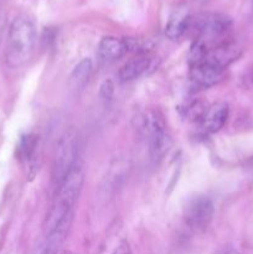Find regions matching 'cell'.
Returning a JSON list of instances; mask_svg holds the SVG:
<instances>
[{
	"mask_svg": "<svg viewBox=\"0 0 253 254\" xmlns=\"http://www.w3.org/2000/svg\"><path fill=\"white\" fill-rule=\"evenodd\" d=\"M37 31L35 22L26 15L17 16L9 29L5 60L11 68L24 66L35 51Z\"/></svg>",
	"mask_w": 253,
	"mask_h": 254,
	"instance_id": "1",
	"label": "cell"
},
{
	"mask_svg": "<svg viewBox=\"0 0 253 254\" xmlns=\"http://www.w3.org/2000/svg\"><path fill=\"white\" fill-rule=\"evenodd\" d=\"M84 181V171L79 163L72 168L62 180V183L57 186V195L55 198L50 215L47 217L46 226H51L54 223L60 222L67 216L74 215V206L81 195L82 186Z\"/></svg>",
	"mask_w": 253,
	"mask_h": 254,
	"instance_id": "2",
	"label": "cell"
},
{
	"mask_svg": "<svg viewBox=\"0 0 253 254\" xmlns=\"http://www.w3.org/2000/svg\"><path fill=\"white\" fill-rule=\"evenodd\" d=\"M138 130L146 141L151 160L159 161L169 150L170 138L164 116L158 109H146L138 117Z\"/></svg>",
	"mask_w": 253,
	"mask_h": 254,
	"instance_id": "3",
	"label": "cell"
},
{
	"mask_svg": "<svg viewBox=\"0 0 253 254\" xmlns=\"http://www.w3.org/2000/svg\"><path fill=\"white\" fill-rule=\"evenodd\" d=\"M78 155V141L73 133H67L60 140L55 155L54 168H52V179L56 186L62 183L67 174L72 170L77 161Z\"/></svg>",
	"mask_w": 253,
	"mask_h": 254,
	"instance_id": "4",
	"label": "cell"
},
{
	"mask_svg": "<svg viewBox=\"0 0 253 254\" xmlns=\"http://www.w3.org/2000/svg\"><path fill=\"white\" fill-rule=\"evenodd\" d=\"M193 26L198 35L197 39L210 45L215 40L227 35L232 27V20L221 12H207L200 15L196 19Z\"/></svg>",
	"mask_w": 253,
	"mask_h": 254,
	"instance_id": "5",
	"label": "cell"
},
{
	"mask_svg": "<svg viewBox=\"0 0 253 254\" xmlns=\"http://www.w3.org/2000/svg\"><path fill=\"white\" fill-rule=\"evenodd\" d=\"M213 203L206 196H196L186 203L184 218L186 225L195 231H202L210 225L213 217Z\"/></svg>",
	"mask_w": 253,
	"mask_h": 254,
	"instance_id": "6",
	"label": "cell"
},
{
	"mask_svg": "<svg viewBox=\"0 0 253 254\" xmlns=\"http://www.w3.org/2000/svg\"><path fill=\"white\" fill-rule=\"evenodd\" d=\"M223 71L225 69L220 68L216 64L203 61L201 64L190 66V78L196 86L207 88L222 81Z\"/></svg>",
	"mask_w": 253,
	"mask_h": 254,
	"instance_id": "7",
	"label": "cell"
},
{
	"mask_svg": "<svg viewBox=\"0 0 253 254\" xmlns=\"http://www.w3.org/2000/svg\"><path fill=\"white\" fill-rule=\"evenodd\" d=\"M151 66V59L148 55L138 54L126 61L119 69V81L121 82H130L134 79L143 76Z\"/></svg>",
	"mask_w": 253,
	"mask_h": 254,
	"instance_id": "8",
	"label": "cell"
},
{
	"mask_svg": "<svg viewBox=\"0 0 253 254\" xmlns=\"http://www.w3.org/2000/svg\"><path fill=\"white\" fill-rule=\"evenodd\" d=\"M228 118V106L223 102L216 103L206 109L202 117V127L207 133H217L225 126Z\"/></svg>",
	"mask_w": 253,
	"mask_h": 254,
	"instance_id": "9",
	"label": "cell"
},
{
	"mask_svg": "<svg viewBox=\"0 0 253 254\" xmlns=\"http://www.w3.org/2000/svg\"><path fill=\"white\" fill-rule=\"evenodd\" d=\"M128 52V45L126 40L114 36H106L98 45V56L107 62L116 61Z\"/></svg>",
	"mask_w": 253,
	"mask_h": 254,
	"instance_id": "10",
	"label": "cell"
},
{
	"mask_svg": "<svg viewBox=\"0 0 253 254\" xmlns=\"http://www.w3.org/2000/svg\"><path fill=\"white\" fill-rule=\"evenodd\" d=\"M191 16L185 7H178L169 17L165 27V35L170 40H178L190 27Z\"/></svg>",
	"mask_w": 253,
	"mask_h": 254,
	"instance_id": "11",
	"label": "cell"
},
{
	"mask_svg": "<svg viewBox=\"0 0 253 254\" xmlns=\"http://www.w3.org/2000/svg\"><path fill=\"white\" fill-rule=\"evenodd\" d=\"M93 64L89 59H83L78 62L74 67L73 72L71 74V86L74 89H82L88 82L89 77L92 74Z\"/></svg>",
	"mask_w": 253,
	"mask_h": 254,
	"instance_id": "12",
	"label": "cell"
},
{
	"mask_svg": "<svg viewBox=\"0 0 253 254\" xmlns=\"http://www.w3.org/2000/svg\"><path fill=\"white\" fill-rule=\"evenodd\" d=\"M37 148V138L36 135H29L24 136V138L20 140L19 146H17V155L19 159L22 161H31L32 158L35 155V151Z\"/></svg>",
	"mask_w": 253,
	"mask_h": 254,
	"instance_id": "13",
	"label": "cell"
},
{
	"mask_svg": "<svg viewBox=\"0 0 253 254\" xmlns=\"http://www.w3.org/2000/svg\"><path fill=\"white\" fill-rule=\"evenodd\" d=\"M99 96L103 101H109L113 96V84L111 81H106L101 87V92H99Z\"/></svg>",
	"mask_w": 253,
	"mask_h": 254,
	"instance_id": "14",
	"label": "cell"
},
{
	"mask_svg": "<svg viewBox=\"0 0 253 254\" xmlns=\"http://www.w3.org/2000/svg\"><path fill=\"white\" fill-rule=\"evenodd\" d=\"M112 254H130V248H129L128 242L123 241V242L119 243L118 247L113 251Z\"/></svg>",
	"mask_w": 253,
	"mask_h": 254,
	"instance_id": "15",
	"label": "cell"
}]
</instances>
